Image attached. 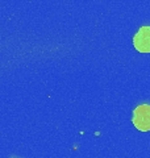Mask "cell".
Masks as SVG:
<instances>
[{
	"label": "cell",
	"instance_id": "1",
	"mask_svg": "<svg viewBox=\"0 0 150 158\" xmlns=\"http://www.w3.org/2000/svg\"><path fill=\"white\" fill-rule=\"evenodd\" d=\"M132 121L140 132H150V104L136 107V110L133 111Z\"/></svg>",
	"mask_w": 150,
	"mask_h": 158
},
{
	"label": "cell",
	"instance_id": "2",
	"mask_svg": "<svg viewBox=\"0 0 150 158\" xmlns=\"http://www.w3.org/2000/svg\"><path fill=\"white\" fill-rule=\"evenodd\" d=\"M133 45L140 53H150V27H141L133 37Z\"/></svg>",
	"mask_w": 150,
	"mask_h": 158
}]
</instances>
